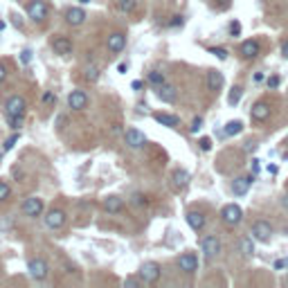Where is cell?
I'll return each instance as SVG.
<instances>
[{"mask_svg": "<svg viewBox=\"0 0 288 288\" xmlns=\"http://www.w3.org/2000/svg\"><path fill=\"white\" fill-rule=\"evenodd\" d=\"M5 113L7 115H12V117H25V113H27V101H25L20 95H12L5 104Z\"/></svg>", "mask_w": 288, "mask_h": 288, "instance_id": "obj_1", "label": "cell"}, {"mask_svg": "<svg viewBox=\"0 0 288 288\" xmlns=\"http://www.w3.org/2000/svg\"><path fill=\"white\" fill-rule=\"evenodd\" d=\"M221 218H223V223L230 225V228H234V225L241 223V218H243V210L239 205H225L223 210H221Z\"/></svg>", "mask_w": 288, "mask_h": 288, "instance_id": "obj_2", "label": "cell"}, {"mask_svg": "<svg viewBox=\"0 0 288 288\" xmlns=\"http://www.w3.org/2000/svg\"><path fill=\"white\" fill-rule=\"evenodd\" d=\"M160 264H155V261H147V264H142L140 268V279L144 284H155L160 279Z\"/></svg>", "mask_w": 288, "mask_h": 288, "instance_id": "obj_3", "label": "cell"}, {"mask_svg": "<svg viewBox=\"0 0 288 288\" xmlns=\"http://www.w3.org/2000/svg\"><path fill=\"white\" fill-rule=\"evenodd\" d=\"M200 250L205 254V259H214L218 252H221V241H218L214 234H207L200 239Z\"/></svg>", "mask_w": 288, "mask_h": 288, "instance_id": "obj_4", "label": "cell"}, {"mask_svg": "<svg viewBox=\"0 0 288 288\" xmlns=\"http://www.w3.org/2000/svg\"><path fill=\"white\" fill-rule=\"evenodd\" d=\"M23 214L25 216H30V218H36V216H41L43 214V200L38 198V196H30V198H25L23 200Z\"/></svg>", "mask_w": 288, "mask_h": 288, "instance_id": "obj_5", "label": "cell"}, {"mask_svg": "<svg viewBox=\"0 0 288 288\" xmlns=\"http://www.w3.org/2000/svg\"><path fill=\"white\" fill-rule=\"evenodd\" d=\"M27 16L34 20V23H43L47 18V5L43 0H32L27 5Z\"/></svg>", "mask_w": 288, "mask_h": 288, "instance_id": "obj_6", "label": "cell"}, {"mask_svg": "<svg viewBox=\"0 0 288 288\" xmlns=\"http://www.w3.org/2000/svg\"><path fill=\"white\" fill-rule=\"evenodd\" d=\"M27 270H30V275L34 277L36 282H41V279L47 277V270H50V268H47V264L43 259L36 257V259H30V261H27Z\"/></svg>", "mask_w": 288, "mask_h": 288, "instance_id": "obj_7", "label": "cell"}, {"mask_svg": "<svg viewBox=\"0 0 288 288\" xmlns=\"http://www.w3.org/2000/svg\"><path fill=\"white\" fill-rule=\"evenodd\" d=\"M272 236V228L270 223H266V221H254L252 225V239H257V241L261 243H268Z\"/></svg>", "mask_w": 288, "mask_h": 288, "instance_id": "obj_8", "label": "cell"}, {"mask_svg": "<svg viewBox=\"0 0 288 288\" xmlns=\"http://www.w3.org/2000/svg\"><path fill=\"white\" fill-rule=\"evenodd\" d=\"M178 268H180L182 272L192 275V272L198 270V257H196L194 252H185V254H180V259H178Z\"/></svg>", "mask_w": 288, "mask_h": 288, "instance_id": "obj_9", "label": "cell"}, {"mask_svg": "<svg viewBox=\"0 0 288 288\" xmlns=\"http://www.w3.org/2000/svg\"><path fill=\"white\" fill-rule=\"evenodd\" d=\"M124 140H126V144H129L131 149H142L144 144H147V135H144L142 131H137V129L126 131V133H124Z\"/></svg>", "mask_w": 288, "mask_h": 288, "instance_id": "obj_10", "label": "cell"}, {"mask_svg": "<svg viewBox=\"0 0 288 288\" xmlns=\"http://www.w3.org/2000/svg\"><path fill=\"white\" fill-rule=\"evenodd\" d=\"M68 106L72 111H83V108L88 106V95L83 93V90H72L68 95Z\"/></svg>", "mask_w": 288, "mask_h": 288, "instance_id": "obj_11", "label": "cell"}, {"mask_svg": "<svg viewBox=\"0 0 288 288\" xmlns=\"http://www.w3.org/2000/svg\"><path fill=\"white\" fill-rule=\"evenodd\" d=\"M63 223H65V212L63 210H50V212L45 214V225L50 230L63 228Z\"/></svg>", "mask_w": 288, "mask_h": 288, "instance_id": "obj_12", "label": "cell"}, {"mask_svg": "<svg viewBox=\"0 0 288 288\" xmlns=\"http://www.w3.org/2000/svg\"><path fill=\"white\" fill-rule=\"evenodd\" d=\"M52 50L59 57H68V54H72V41L68 36H57L52 41Z\"/></svg>", "mask_w": 288, "mask_h": 288, "instance_id": "obj_13", "label": "cell"}, {"mask_svg": "<svg viewBox=\"0 0 288 288\" xmlns=\"http://www.w3.org/2000/svg\"><path fill=\"white\" fill-rule=\"evenodd\" d=\"M250 117L254 122H266V119L270 117V106L266 104V101H257L252 108H250Z\"/></svg>", "mask_w": 288, "mask_h": 288, "instance_id": "obj_14", "label": "cell"}, {"mask_svg": "<svg viewBox=\"0 0 288 288\" xmlns=\"http://www.w3.org/2000/svg\"><path fill=\"white\" fill-rule=\"evenodd\" d=\"M106 45H108V50H111L113 54H117V52H122L124 47H126V36L122 34V32H113L111 36H108V41H106Z\"/></svg>", "mask_w": 288, "mask_h": 288, "instance_id": "obj_15", "label": "cell"}, {"mask_svg": "<svg viewBox=\"0 0 288 288\" xmlns=\"http://www.w3.org/2000/svg\"><path fill=\"white\" fill-rule=\"evenodd\" d=\"M254 182V176H243V178H236L234 182H232V192H234V196H246L248 189H250V185Z\"/></svg>", "mask_w": 288, "mask_h": 288, "instance_id": "obj_16", "label": "cell"}, {"mask_svg": "<svg viewBox=\"0 0 288 288\" xmlns=\"http://www.w3.org/2000/svg\"><path fill=\"white\" fill-rule=\"evenodd\" d=\"M189 185V173L185 169H176L173 171V176H171V187L176 189V192H182V189Z\"/></svg>", "mask_w": 288, "mask_h": 288, "instance_id": "obj_17", "label": "cell"}, {"mask_svg": "<svg viewBox=\"0 0 288 288\" xmlns=\"http://www.w3.org/2000/svg\"><path fill=\"white\" fill-rule=\"evenodd\" d=\"M223 72H218V70H210L207 72V88L212 90V93H218V90L223 88Z\"/></svg>", "mask_w": 288, "mask_h": 288, "instance_id": "obj_18", "label": "cell"}, {"mask_svg": "<svg viewBox=\"0 0 288 288\" xmlns=\"http://www.w3.org/2000/svg\"><path fill=\"white\" fill-rule=\"evenodd\" d=\"M259 50H261V45H259V41H243L241 43V47H239V52H241V57L243 59H254L259 54Z\"/></svg>", "mask_w": 288, "mask_h": 288, "instance_id": "obj_19", "label": "cell"}, {"mask_svg": "<svg viewBox=\"0 0 288 288\" xmlns=\"http://www.w3.org/2000/svg\"><path fill=\"white\" fill-rule=\"evenodd\" d=\"M65 20H68V25L77 27V25H81L83 20H86V12H83L81 7H70V9L65 12Z\"/></svg>", "mask_w": 288, "mask_h": 288, "instance_id": "obj_20", "label": "cell"}, {"mask_svg": "<svg viewBox=\"0 0 288 288\" xmlns=\"http://www.w3.org/2000/svg\"><path fill=\"white\" fill-rule=\"evenodd\" d=\"M178 97V90L173 88V86H169V83H162L158 88V99L165 101V104H173Z\"/></svg>", "mask_w": 288, "mask_h": 288, "instance_id": "obj_21", "label": "cell"}, {"mask_svg": "<svg viewBox=\"0 0 288 288\" xmlns=\"http://www.w3.org/2000/svg\"><path fill=\"white\" fill-rule=\"evenodd\" d=\"M187 223H189V228L194 230V232H200V230L205 228V216L200 212H187Z\"/></svg>", "mask_w": 288, "mask_h": 288, "instance_id": "obj_22", "label": "cell"}, {"mask_svg": "<svg viewBox=\"0 0 288 288\" xmlns=\"http://www.w3.org/2000/svg\"><path fill=\"white\" fill-rule=\"evenodd\" d=\"M124 207V200L119 198V196H108L106 200H104V210H106L108 214H119Z\"/></svg>", "mask_w": 288, "mask_h": 288, "instance_id": "obj_23", "label": "cell"}, {"mask_svg": "<svg viewBox=\"0 0 288 288\" xmlns=\"http://www.w3.org/2000/svg\"><path fill=\"white\" fill-rule=\"evenodd\" d=\"M153 119L158 124H162V126H169V129H176L178 122H180V119H178L176 115H171V113H155Z\"/></svg>", "mask_w": 288, "mask_h": 288, "instance_id": "obj_24", "label": "cell"}, {"mask_svg": "<svg viewBox=\"0 0 288 288\" xmlns=\"http://www.w3.org/2000/svg\"><path fill=\"white\" fill-rule=\"evenodd\" d=\"M243 131V122H239V119H232V122H228L225 124V129H223V133L228 137H232V135H239Z\"/></svg>", "mask_w": 288, "mask_h": 288, "instance_id": "obj_25", "label": "cell"}, {"mask_svg": "<svg viewBox=\"0 0 288 288\" xmlns=\"http://www.w3.org/2000/svg\"><path fill=\"white\" fill-rule=\"evenodd\" d=\"M147 81L151 83V86H155V88H160L162 83H167V77L162 75L160 70H151V72L147 75Z\"/></svg>", "mask_w": 288, "mask_h": 288, "instance_id": "obj_26", "label": "cell"}, {"mask_svg": "<svg viewBox=\"0 0 288 288\" xmlns=\"http://www.w3.org/2000/svg\"><path fill=\"white\" fill-rule=\"evenodd\" d=\"M239 246H241V252H243V254H248V257H250V254H254V243H252V236H243Z\"/></svg>", "mask_w": 288, "mask_h": 288, "instance_id": "obj_27", "label": "cell"}, {"mask_svg": "<svg viewBox=\"0 0 288 288\" xmlns=\"http://www.w3.org/2000/svg\"><path fill=\"white\" fill-rule=\"evenodd\" d=\"M241 97H243V88H241V86H234V88H232V93H230V97H228L230 106H236V104L241 101Z\"/></svg>", "mask_w": 288, "mask_h": 288, "instance_id": "obj_28", "label": "cell"}, {"mask_svg": "<svg viewBox=\"0 0 288 288\" xmlns=\"http://www.w3.org/2000/svg\"><path fill=\"white\" fill-rule=\"evenodd\" d=\"M137 9V0H119V12L131 14Z\"/></svg>", "mask_w": 288, "mask_h": 288, "instance_id": "obj_29", "label": "cell"}, {"mask_svg": "<svg viewBox=\"0 0 288 288\" xmlns=\"http://www.w3.org/2000/svg\"><path fill=\"white\" fill-rule=\"evenodd\" d=\"M83 77H86L88 81H97V79H99V68H97V65H88V68L83 70Z\"/></svg>", "mask_w": 288, "mask_h": 288, "instance_id": "obj_30", "label": "cell"}, {"mask_svg": "<svg viewBox=\"0 0 288 288\" xmlns=\"http://www.w3.org/2000/svg\"><path fill=\"white\" fill-rule=\"evenodd\" d=\"M9 194H12V189H9V185H7L5 180H0V203L9 198Z\"/></svg>", "mask_w": 288, "mask_h": 288, "instance_id": "obj_31", "label": "cell"}, {"mask_svg": "<svg viewBox=\"0 0 288 288\" xmlns=\"http://www.w3.org/2000/svg\"><path fill=\"white\" fill-rule=\"evenodd\" d=\"M210 52H212L214 57H216V59H221V61L228 59V50H225V47H212Z\"/></svg>", "mask_w": 288, "mask_h": 288, "instance_id": "obj_32", "label": "cell"}, {"mask_svg": "<svg viewBox=\"0 0 288 288\" xmlns=\"http://www.w3.org/2000/svg\"><path fill=\"white\" fill-rule=\"evenodd\" d=\"M140 284H142L140 277H126V279H124V286H129V288H135V286H140Z\"/></svg>", "mask_w": 288, "mask_h": 288, "instance_id": "obj_33", "label": "cell"}, {"mask_svg": "<svg viewBox=\"0 0 288 288\" xmlns=\"http://www.w3.org/2000/svg\"><path fill=\"white\" fill-rule=\"evenodd\" d=\"M7 122H9L12 129H20V126H23V117H12V115H7Z\"/></svg>", "mask_w": 288, "mask_h": 288, "instance_id": "obj_34", "label": "cell"}, {"mask_svg": "<svg viewBox=\"0 0 288 288\" xmlns=\"http://www.w3.org/2000/svg\"><path fill=\"white\" fill-rule=\"evenodd\" d=\"M200 129H203V119L196 117L194 122H192V126H189V133H194V135H196V133H198Z\"/></svg>", "mask_w": 288, "mask_h": 288, "instance_id": "obj_35", "label": "cell"}, {"mask_svg": "<svg viewBox=\"0 0 288 288\" xmlns=\"http://www.w3.org/2000/svg\"><path fill=\"white\" fill-rule=\"evenodd\" d=\"M230 34L232 36L241 34V23H239V20H232V23H230Z\"/></svg>", "mask_w": 288, "mask_h": 288, "instance_id": "obj_36", "label": "cell"}, {"mask_svg": "<svg viewBox=\"0 0 288 288\" xmlns=\"http://www.w3.org/2000/svg\"><path fill=\"white\" fill-rule=\"evenodd\" d=\"M20 63L23 65L32 63V50H23V52H20Z\"/></svg>", "mask_w": 288, "mask_h": 288, "instance_id": "obj_37", "label": "cell"}, {"mask_svg": "<svg viewBox=\"0 0 288 288\" xmlns=\"http://www.w3.org/2000/svg\"><path fill=\"white\" fill-rule=\"evenodd\" d=\"M200 149H203V151H210V149H212V140H210V137H200Z\"/></svg>", "mask_w": 288, "mask_h": 288, "instance_id": "obj_38", "label": "cell"}, {"mask_svg": "<svg viewBox=\"0 0 288 288\" xmlns=\"http://www.w3.org/2000/svg\"><path fill=\"white\" fill-rule=\"evenodd\" d=\"M16 142H18V135H12L9 140L5 142V147H2V151H9V149H14V144H16Z\"/></svg>", "mask_w": 288, "mask_h": 288, "instance_id": "obj_39", "label": "cell"}, {"mask_svg": "<svg viewBox=\"0 0 288 288\" xmlns=\"http://www.w3.org/2000/svg\"><path fill=\"white\" fill-rule=\"evenodd\" d=\"M277 86H279V77L277 75L268 77V88H277Z\"/></svg>", "mask_w": 288, "mask_h": 288, "instance_id": "obj_40", "label": "cell"}, {"mask_svg": "<svg viewBox=\"0 0 288 288\" xmlns=\"http://www.w3.org/2000/svg\"><path fill=\"white\" fill-rule=\"evenodd\" d=\"M5 79H7V68H5L2 63H0V83L5 81Z\"/></svg>", "mask_w": 288, "mask_h": 288, "instance_id": "obj_41", "label": "cell"}, {"mask_svg": "<svg viewBox=\"0 0 288 288\" xmlns=\"http://www.w3.org/2000/svg\"><path fill=\"white\" fill-rule=\"evenodd\" d=\"M171 27H178V25H182V16H173V20H171Z\"/></svg>", "mask_w": 288, "mask_h": 288, "instance_id": "obj_42", "label": "cell"}, {"mask_svg": "<svg viewBox=\"0 0 288 288\" xmlns=\"http://www.w3.org/2000/svg\"><path fill=\"white\" fill-rule=\"evenodd\" d=\"M259 173V160H252V176Z\"/></svg>", "mask_w": 288, "mask_h": 288, "instance_id": "obj_43", "label": "cell"}, {"mask_svg": "<svg viewBox=\"0 0 288 288\" xmlns=\"http://www.w3.org/2000/svg\"><path fill=\"white\" fill-rule=\"evenodd\" d=\"M282 54H284V59H288V41H284V45H282Z\"/></svg>", "mask_w": 288, "mask_h": 288, "instance_id": "obj_44", "label": "cell"}, {"mask_svg": "<svg viewBox=\"0 0 288 288\" xmlns=\"http://www.w3.org/2000/svg\"><path fill=\"white\" fill-rule=\"evenodd\" d=\"M43 101H47V104H50V101H54V95L52 93H45V95H43Z\"/></svg>", "mask_w": 288, "mask_h": 288, "instance_id": "obj_45", "label": "cell"}, {"mask_svg": "<svg viewBox=\"0 0 288 288\" xmlns=\"http://www.w3.org/2000/svg\"><path fill=\"white\" fill-rule=\"evenodd\" d=\"M117 70H119V72H122V75H124V72L129 70V63H119V65H117Z\"/></svg>", "mask_w": 288, "mask_h": 288, "instance_id": "obj_46", "label": "cell"}, {"mask_svg": "<svg viewBox=\"0 0 288 288\" xmlns=\"http://www.w3.org/2000/svg\"><path fill=\"white\" fill-rule=\"evenodd\" d=\"M254 149H257V144H252V142H248V144H246V151H248V153L254 151Z\"/></svg>", "mask_w": 288, "mask_h": 288, "instance_id": "obj_47", "label": "cell"}, {"mask_svg": "<svg viewBox=\"0 0 288 288\" xmlns=\"http://www.w3.org/2000/svg\"><path fill=\"white\" fill-rule=\"evenodd\" d=\"M133 203H137V205H142V196L137 194V196H133Z\"/></svg>", "mask_w": 288, "mask_h": 288, "instance_id": "obj_48", "label": "cell"}, {"mask_svg": "<svg viewBox=\"0 0 288 288\" xmlns=\"http://www.w3.org/2000/svg\"><path fill=\"white\" fill-rule=\"evenodd\" d=\"M268 171H270V173H277V171H279V169H277L275 165H268Z\"/></svg>", "mask_w": 288, "mask_h": 288, "instance_id": "obj_49", "label": "cell"}, {"mask_svg": "<svg viewBox=\"0 0 288 288\" xmlns=\"http://www.w3.org/2000/svg\"><path fill=\"white\" fill-rule=\"evenodd\" d=\"M79 2H83V5H86V2H90V0H79Z\"/></svg>", "mask_w": 288, "mask_h": 288, "instance_id": "obj_50", "label": "cell"}, {"mask_svg": "<svg viewBox=\"0 0 288 288\" xmlns=\"http://www.w3.org/2000/svg\"><path fill=\"white\" fill-rule=\"evenodd\" d=\"M284 232H286V234H288V225H286V228H284Z\"/></svg>", "mask_w": 288, "mask_h": 288, "instance_id": "obj_51", "label": "cell"}, {"mask_svg": "<svg viewBox=\"0 0 288 288\" xmlns=\"http://www.w3.org/2000/svg\"><path fill=\"white\" fill-rule=\"evenodd\" d=\"M0 158H2V151H0Z\"/></svg>", "mask_w": 288, "mask_h": 288, "instance_id": "obj_52", "label": "cell"}]
</instances>
